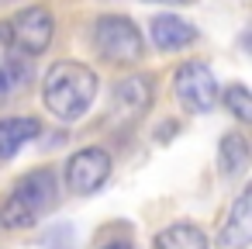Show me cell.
Here are the masks:
<instances>
[{"label": "cell", "mask_w": 252, "mask_h": 249, "mask_svg": "<svg viewBox=\"0 0 252 249\" xmlns=\"http://www.w3.org/2000/svg\"><path fill=\"white\" fill-rule=\"evenodd\" d=\"M218 156H221V173L224 177H238L245 170V163H249V142L238 132H231V135L221 139V152Z\"/></svg>", "instance_id": "13"}, {"label": "cell", "mask_w": 252, "mask_h": 249, "mask_svg": "<svg viewBox=\"0 0 252 249\" xmlns=\"http://www.w3.org/2000/svg\"><path fill=\"white\" fill-rule=\"evenodd\" d=\"M104 249H131L128 242H111V246H104Z\"/></svg>", "instance_id": "16"}, {"label": "cell", "mask_w": 252, "mask_h": 249, "mask_svg": "<svg viewBox=\"0 0 252 249\" xmlns=\"http://www.w3.org/2000/svg\"><path fill=\"white\" fill-rule=\"evenodd\" d=\"M152 249H211V242H207L204 228H197L190 221H176L156 235Z\"/></svg>", "instance_id": "11"}, {"label": "cell", "mask_w": 252, "mask_h": 249, "mask_svg": "<svg viewBox=\"0 0 252 249\" xmlns=\"http://www.w3.org/2000/svg\"><path fill=\"white\" fill-rule=\"evenodd\" d=\"M145 4H173V7H183V4H197V0H145Z\"/></svg>", "instance_id": "15"}, {"label": "cell", "mask_w": 252, "mask_h": 249, "mask_svg": "<svg viewBox=\"0 0 252 249\" xmlns=\"http://www.w3.org/2000/svg\"><path fill=\"white\" fill-rule=\"evenodd\" d=\"M218 97L224 101V111H231L238 121H252V97H249V87L245 83H231Z\"/></svg>", "instance_id": "14"}, {"label": "cell", "mask_w": 252, "mask_h": 249, "mask_svg": "<svg viewBox=\"0 0 252 249\" xmlns=\"http://www.w3.org/2000/svg\"><path fill=\"white\" fill-rule=\"evenodd\" d=\"M173 90L180 97V104L190 111V114H204L218 104V80L211 73L207 63H183L176 73H173Z\"/></svg>", "instance_id": "5"}, {"label": "cell", "mask_w": 252, "mask_h": 249, "mask_svg": "<svg viewBox=\"0 0 252 249\" xmlns=\"http://www.w3.org/2000/svg\"><path fill=\"white\" fill-rule=\"evenodd\" d=\"M28 76H32V63H28V56L7 49V56L0 59V97L18 94V90L28 83Z\"/></svg>", "instance_id": "12"}, {"label": "cell", "mask_w": 252, "mask_h": 249, "mask_svg": "<svg viewBox=\"0 0 252 249\" xmlns=\"http://www.w3.org/2000/svg\"><path fill=\"white\" fill-rule=\"evenodd\" d=\"M42 132L38 118H0V159L18 156Z\"/></svg>", "instance_id": "10"}, {"label": "cell", "mask_w": 252, "mask_h": 249, "mask_svg": "<svg viewBox=\"0 0 252 249\" xmlns=\"http://www.w3.org/2000/svg\"><path fill=\"white\" fill-rule=\"evenodd\" d=\"M52 35H56V21L45 7H25L11 21H0V45L28 59L42 56L52 45Z\"/></svg>", "instance_id": "3"}, {"label": "cell", "mask_w": 252, "mask_h": 249, "mask_svg": "<svg viewBox=\"0 0 252 249\" xmlns=\"http://www.w3.org/2000/svg\"><path fill=\"white\" fill-rule=\"evenodd\" d=\"M218 242L224 249H249V242H252V190H242L235 197V204L221 225Z\"/></svg>", "instance_id": "7"}, {"label": "cell", "mask_w": 252, "mask_h": 249, "mask_svg": "<svg viewBox=\"0 0 252 249\" xmlns=\"http://www.w3.org/2000/svg\"><path fill=\"white\" fill-rule=\"evenodd\" d=\"M97 97V73L83 63H56L42 80V101L59 121H76L90 111Z\"/></svg>", "instance_id": "1"}, {"label": "cell", "mask_w": 252, "mask_h": 249, "mask_svg": "<svg viewBox=\"0 0 252 249\" xmlns=\"http://www.w3.org/2000/svg\"><path fill=\"white\" fill-rule=\"evenodd\" d=\"M56 201H59L56 173L52 170H32L7 194L4 208H0V221H4V228H28L42 214H49L56 208Z\"/></svg>", "instance_id": "2"}, {"label": "cell", "mask_w": 252, "mask_h": 249, "mask_svg": "<svg viewBox=\"0 0 252 249\" xmlns=\"http://www.w3.org/2000/svg\"><path fill=\"white\" fill-rule=\"evenodd\" d=\"M111 177V156L107 149H97V145H87L80 152L69 156L66 163V187L73 194H94L104 187V180Z\"/></svg>", "instance_id": "6"}, {"label": "cell", "mask_w": 252, "mask_h": 249, "mask_svg": "<svg viewBox=\"0 0 252 249\" xmlns=\"http://www.w3.org/2000/svg\"><path fill=\"white\" fill-rule=\"evenodd\" d=\"M94 49L107 59V63H121L131 66L145 56V38L138 32V25L125 14H104L94 25Z\"/></svg>", "instance_id": "4"}, {"label": "cell", "mask_w": 252, "mask_h": 249, "mask_svg": "<svg viewBox=\"0 0 252 249\" xmlns=\"http://www.w3.org/2000/svg\"><path fill=\"white\" fill-rule=\"evenodd\" d=\"M149 32H152L156 49H162V52L187 49V45H193V38H197V28H193L190 21L176 18V14H156V18L149 21Z\"/></svg>", "instance_id": "9"}, {"label": "cell", "mask_w": 252, "mask_h": 249, "mask_svg": "<svg viewBox=\"0 0 252 249\" xmlns=\"http://www.w3.org/2000/svg\"><path fill=\"white\" fill-rule=\"evenodd\" d=\"M152 104V76H128L114 87L111 111L121 118H142Z\"/></svg>", "instance_id": "8"}]
</instances>
